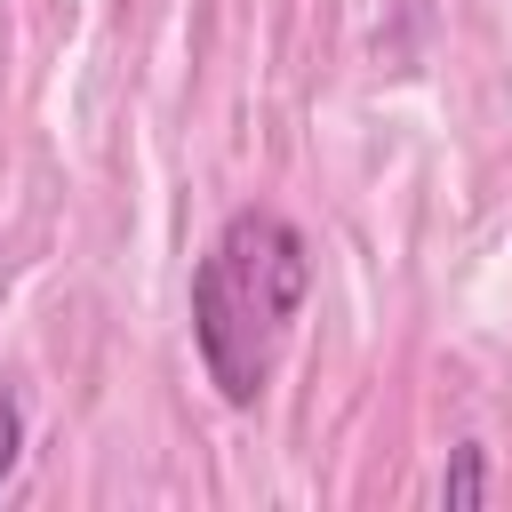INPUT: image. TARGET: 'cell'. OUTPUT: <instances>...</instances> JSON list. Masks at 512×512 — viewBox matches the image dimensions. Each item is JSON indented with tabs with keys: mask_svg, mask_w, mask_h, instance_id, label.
Listing matches in <instances>:
<instances>
[{
	"mask_svg": "<svg viewBox=\"0 0 512 512\" xmlns=\"http://www.w3.org/2000/svg\"><path fill=\"white\" fill-rule=\"evenodd\" d=\"M16 464H24V400H16V384L0 376V488L16 480Z\"/></svg>",
	"mask_w": 512,
	"mask_h": 512,
	"instance_id": "277c9868",
	"label": "cell"
},
{
	"mask_svg": "<svg viewBox=\"0 0 512 512\" xmlns=\"http://www.w3.org/2000/svg\"><path fill=\"white\" fill-rule=\"evenodd\" d=\"M208 256L224 264V280L256 304V320H264L272 336L296 328V312H304V296H312V240H304L280 208H232Z\"/></svg>",
	"mask_w": 512,
	"mask_h": 512,
	"instance_id": "6da1fadb",
	"label": "cell"
},
{
	"mask_svg": "<svg viewBox=\"0 0 512 512\" xmlns=\"http://www.w3.org/2000/svg\"><path fill=\"white\" fill-rule=\"evenodd\" d=\"M192 352H200L208 384H216L232 408H256V400H264L280 336H272V328L256 320V304L224 280V264H216V256H200V264H192Z\"/></svg>",
	"mask_w": 512,
	"mask_h": 512,
	"instance_id": "7a4b0ae2",
	"label": "cell"
},
{
	"mask_svg": "<svg viewBox=\"0 0 512 512\" xmlns=\"http://www.w3.org/2000/svg\"><path fill=\"white\" fill-rule=\"evenodd\" d=\"M440 504H448V512H472V504H488V448H480V440L448 448V472H440Z\"/></svg>",
	"mask_w": 512,
	"mask_h": 512,
	"instance_id": "3957f363",
	"label": "cell"
}]
</instances>
